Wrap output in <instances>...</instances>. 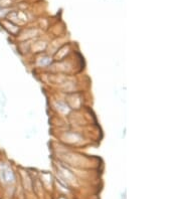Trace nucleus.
Here are the masks:
<instances>
[{"label": "nucleus", "mask_w": 181, "mask_h": 199, "mask_svg": "<svg viewBox=\"0 0 181 199\" xmlns=\"http://www.w3.org/2000/svg\"><path fill=\"white\" fill-rule=\"evenodd\" d=\"M46 44L44 42H36L32 44V49L34 52H38V51H42L45 48Z\"/></svg>", "instance_id": "3"}, {"label": "nucleus", "mask_w": 181, "mask_h": 199, "mask_svg": "<svg viewBox=\"0 0 181 199\" xmlns=\"http://www.w3.org/2000/svg\"><path fill=\"white\" fill-rule=\"evenodd\" d=\"M1 176H2V179L7 183H11L14 181L15 179V176H14V173L12 172V170L9 169L7 167H4L1 171Z\"/></svg>", "instance_id": "1"}, {"label": "nucleus", "mask_w": 181, "mask_h": 199, "mask_svg": "<svg viewBox=\"0 0 181 199\" xmlns=\"http://www.w3.org/2000/svg\"><path fill=\"white\" fill-rule=\"evenodd\" d=\"M51 62H52V58L47 56V55H43V56H40L37 59V64L39 66H47L51 64Z\"/></svg>", "instance_id": "2"}, {"label": "nucleus", "mask_w": 181, "mask_h": 199, "mask_svg": "<svg viewBox=\"0 0 181 199\" xmlns=\"http://www.w3.org/2000/svg\"><path fill=\"white\" fill-rule=\"evenodd\" d=\"M56 106H58V110L60 111V113H68L70 108H68V105H66L64 103L62 102H56Z\"/></svg>", "instance_id": "5"}, {"label": "nucleus", "mask_w": 181, "mask_h": 199, "mask_svg": "<svg viewBox=\"0 0 181 199\" xmlns=\"http://www.w3.org/2000/svg\"><path fill=\"white\" fill-rule=\"evenodd\" d=\"M5 104H6V97H5L3 91L0 90V107L2 108V107H4Z\"/></svg>", "instance_id": "6"}, {"label": "nucleus", "mask_w": 181, "mask_h": 199, "mask_svg": "<svg viewBox=\"0 0 181 199\" xmlns=\"http://www.w3.org/2000/svg\"><path fill=\"white\" fill-rule=\"evenodd\" d=\"M68 46H64L62 48H60V50H58V52L56 53V57L58 58V60H60L62 58H64V55L68 53Z\"/></svg>", "instance_id": "4"}]
</instances>
